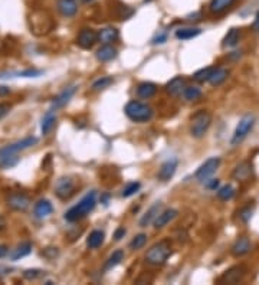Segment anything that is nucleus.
Segmentation results:
<instances>
[{"label": "nucleus", "instance_id": "obj_1", "mask_svg": "<svg viewBox=\"0 0 259 285\" xmlns=\"http://www.w3.org/2000/svg\"><path fill=\"white\" fill-rule=\"evenodd\" d=\"M95 204H97V192L92 190V192L87 193L81 199L80 203L75 204L74 207H71L70 210L65 213V219L68 222H72V224L78 222V221L84 219L87 215H90L94 210Z\"/></svg>", "mask_w": 259, "mask_h": 285}, {"label": "nucleus", "instance_id": "obj_2", "mask_svg": "<svg viewBox=\"0 0 259 285\" xmlns=\"http://www.w3.org/2000/svg\"><path fill=\"white\" fill-rule=\"evenodd\" d=\"M125 115L134 122H147L153 118V108L149 104L140 101H130L124 108Z\"/></svg>", "mask_w": 259, "mask_h": 285}, {"label": "nucleus", "instance_id": "obj_3", "mask_svg": "<svg viewBox=\"0 0 259 285\" xmlns=\"http://www.w3.org/2000/svg\"><path fill=\"white\" fill-rule=\"evenodd\" d=\"M171 256V245L169 241H160L154 244L146 254V261L150 265H163Z\"/></svg>", "mask_w": 259, "mask_h": 285}, {"label": "nucleus", "instance_id": "obj_4", "mask_svg": "<svg viewBox=\"0 0 259 285\" xmlns=\"http://www.w3.org/2000/svg\"><path fill=\"white\" fill-rule=\"evenodd\" d=\"M212 124V115L210 112L200 110L193 117H191V125H190V132L195 138H203L206 132L209 130Z\"/></svg>", "mask_w": 259, "mask_h": 285}, {"label": "nucleus", "instance_id": "obj_5", "mask_svg": "<svg viewBox=\"0 0 259 285\" xmlns=\"http://www.w3.org/2000/svg\"><path fill=\"white\" fill-rule=\"evenodd\" d=\"M30 29L36 36L48 35L53 29V21L46 12H35L30 16Z\"/></svg>", "mask_w": 259, "mask_h": 285}, {"label": "nucleus", "instance_id": "obj_6", "mask_svg": "<svg viewBox=\"0 0 259 285\" xmlns=\"http://www.w3.org/2000/svg\"><path fill=\"white\" fill-rule=\"evenodd\" d=\"M253 125H255V117H253L252 114L243 115L239 120V122H238L235 131H233V135H232V138H230V146H232V147L239 146L240 142L248 137V134L252 131Z\"/></svg>", "mask_w": 259, "mask_h": 285}, {"label": "nucleus", "instance_id": "obj_7", "mask_svg": "<svg viewBox=\"0 0 259 285\" xmlns=\"http://www.w3.org/2000/svg\"><path fill=\"white\" fill-rule=\"evenodd\" d=\"M77 192V182L72 177H60L55 184V194L60 200H70Z\"/></svg>", "mask_w": 259, "mask_h": 285}, {"label": "nucleus", "instance_id": "obj_8", "mask_svg": "<svg viewBox=\"0 0 259 285\" xmlns=\"http://www.w3.org/2000/svg\"><path fill=\"white\" fill-rule=\"evenodd\" d=\"M219 166H220L219 157H210V159H208V160H206V162L202 164L199 169L196 170V173H195L196 180L200 182V183H205L206 180H209L210 177L216 173V170L219 169Z\"/></svg>", "mask_w": 259, "mask_h": 285}, {"label": "nucleus", "instance_id": "obj_9", "mask_svg": "<svg viewBox=\"0 0 259 285\" xmlns=\"http://www.w3.org/2000/svg\"><path fill=\"white\" fill-rule=\"evenodd\" d=\"M246 272H248V269L243 264L235 265V266L229 268L225 274L220 276L219 282L220 284H238L245 278Z\"/></svg>", "mask_w": 259, "mask_h": 285}, {"label": "nucleus", "instance_id": "obj_10", "mask_svg": "<svg viewBox=\"0 0 259 285\" xmlns=\"http://www.w3.org/2000/svg\"><path fill=\"white\" fill-rule=\"evenodd\" d=\"M179 167V160L176 157H170L169 160H166L164 163L160 166L157 179L160 182H169L170 179H173V176L176 174V170Z\"/></svg>", "mask_w": 259, "mask_h": 285}, {"label": "nucleus", "instance_id": "obj_11", "mask_svg": "<svg viewBox=\"0 0 259 285\" xmlns=\"http://www.w3.org/2000/svg\"><path fill=\"white\" fill-rule=\"evenodd\" d=\"M8 206L16 212H25L30 206L29 196L23 193H12L8 197Z\"/></svg>", "mask_w": 259, "mask_h": 285}, {"label": "nucleus", "instance_id": "obj_12", "mask_svg": "<svg viewBox=\"0 0 259 285\" xmlns=\"http://www.w3.org/2000/svg\"><path fill=\"white\" fill-rule=\"evenodd\" d=\"M97 42H98V33L92 29H82L77 38V43L82 49H91Z\"/></svg>", "mask_w": 259, "mask_h": 285}, {"label": "nucleus", "instance_id": "obj_13", "mask_svg": "<svg viewBox=\"0 0 259 285\" xmlns=\"http://www.w3.org/2000/svg\"><path fill=\"white\" fill-rule=\"evenodd\" d=\"M252 173H253V166L250 162H242L239 163L232 172V179L236 180V182H246L252 177Z\"/></svg>", "mask_w": 259, "mask_h": 285}, {"label": "nucleus", "instance_id": "obj_14", "mask_svg": "<svg viewBox=\"0 0 259 285\" xmlns=\"http://www.w3.org/2000/svg\"><path fill=\"white\" fill-rule=\"evenodd\" d=\"M75 92H77V85H72V87L65 88L63 91L58 94V95L53 98V101H52V108H50V110L56 111V110H59L62 107H65V105L71 101V98L75 95Z\"/></svg>", "mask_w": 259, "mask_h": 285}, {"label": "nucleus", "instance_id": "obj_15", "mask_svg": "<svg viewBox=\"0 0 259 285\" xmlns=\"http://www.w3.org/2000/svg\"><path fill=\"white\" fill-rule=\"evenodd\" d=\"M20 162V157L18 153H10L5 147L0 149V170H8L15 166H18Z\"/></svg>", "mask_w": 259, "mask_h": 285}, {"label": "nucleus", "instance_id": "obj_16", "mask_svg": "<svg viewBox=\"0 0 259 285\" xmlns=\"http://www.w3.org/2000/svg\"><path fill=\"white\" fill-rule=\"evenodd\" d=\"M56 9L63 18H74L78 13L77 0H56Z\"/></svg>", "mask_w": 259, "mask_h": 285}, {"label": "nucleus", "instance_id": "obj_17", "mask_svg": "<svg viewBox=\"0 0 259 285\" xmlns=\"http://www.w3.org/2000/svg\"><path fill=\"white\" fill-rule=\"evenodd\" d=\"M36 144H38V138L32 135V137H25L23 140H19V141L9 144V146H5V149L10 153H20V152L28 150L30 147L36 146Z\"/></svg>", "mask_w": 259, "mask_h": 285}, {"label": "nucleus", "instance_id": "obj_18", "mask_svg": "<svg viewBox=\"0 0 259 285\" xmlns=\"http://www.w3.org/2000/svg\"><path fill=\"white\" fill-rule=\"evenodd\" d=\"M249 251L250 241L248 236H240V238H238V239L235 241V244L232 245V248H230V254L233 255V256H236V258L246 255Z\"/></svg>", "mask_w": 259, "mask_h": 285}, {"label": "nucleus", "instance_id": "obj_19", "mask_svg": "<svg viewBox=\"0 0 259 285\" xmlns=\"http://www.w3.org/2000/svg\"><path fill=\"white\" fill-rule=\"evenodd\" d=\"M236 2L238 0H210L209 12L212 15H223L229 11Z\"/></svg>", "mask_w": 259, "mask_h": 285}, {"label": "nucleus", "instance_id": "obj_20", "mask_svg": "<svg viewBox=\"0 0 259 285\" xmlns=\"http://www.w3.org/2000/svg\"><path fill=\"white\" fill-rule=\"evenodd\" d=\"M177 215H179V212L176 209H166V210L160 212L159 216L156 218V221L153 222V225H154L156 229H161V228L167 226L171 221H174Z\"/></svg>", "mask_w": 259, "mask_h": 285}, {"label": "nucleus", "instance_id": "obj_21", "mask_svg": "<svg viewBox=\"0 0 259 285\" xmlns=\"http://www.w3.org/2000/svg\"><path fill=\"white\" fill-rule=\"evenodd\" d=\"M184 88H186V81H184V78L183 77H174L171 81L167 82V85H166V92L171 95V97H179L183 94L184 91Z\"/></svg>", "mask_w": 259, "mask_h": 285}, {"label": "nucleus", "instance_id": "obj_22", "mask_svg": "<svg viewBox=\"0 0 259 285\" xmlns=\"http://www.w3.org/2000/svg\"><path fill=\"white\" fill-rule=\"evenodd\" d=\"M160 209H161V203H160V202L153 204L149 210L146 212V215H143V218L140 219V226H141V228H147V226L153 224V222L156 221V218L159 216Z\"/></svg>", "mask_w": 259, "mask_h": 285}, {"label": "nucleus", "instance_id": "obj_23", "mask_svg": "<svg viewBox=\"0 0 259 285\" xmlns=\"http://www.w3.org/2000/svg\"><path fill=\"white\" fill-rule=\"evenodd\" d=\"M98 33V42L102 45H111L112 42H115L118 39V31L115 28H104L101 29Z\"/></svg>", "mask_w": 259, "mask_h": 285}, {"label": "nucleus", "instance_id": "obj_24", "mask_svg": "<svg viewBox=\"0 0 259 285\" xmlns=\"http://www.w3.org/2000/svg\"><path fill=\"white\" fill-rule=\"evenodd\" d=\"M56 114L53 110H49L43 115L42 118V125H40V130H42V134L43 135H49V132L55 128V124H56Z\"/></svg>", "mask_w": 259, "mask_h": 285}, {"label": "nucleus", "instance_id": "obj_25", "mask_svg": "<svg viewBox=\"0 0 259 285\" xmlns=\"http://www.w3.org/2000/svg\"><path fill=\"white\" fill-rule=\"evenodd\" d=\"M228 77H229V69H226V68H222V66H215V69L212 72V75H210L209 78V82L210 85H213V87H219L222 85L223 82L228 80Z\"/></svg>", "mask_w": 259, "mask_h": 285}, {"label": "nucleus", "instance_id": "obj_26", "mask_svg": "<svg viewBox=\"0 0 259 285\" xmlns=\"http://www.w3.org/2000/svg\"><path fill=\"white\" fill-rule=\"evenodd\" d=\"M33 212H35V216H36V218L43 219V218H48L49 215H52V212H53V206H52V203H50L49 200H46V199H40L39 202L35 204Z\"/></svg>", "mask_w": 259, "mask_h": 285}, {"label": "nucleus", "instance_id": "obj_27", "mask_svg": "<svg viewBox=\"0 0 259 285\" xmlns=\"http://www.w3.org/2000/svg\"><path fill=\"white\" fill-rule=\"evenodd\" d=\"M118 55L117 49L111 45H102L100 49L97 51V59L101 62H110L115 59Z\"/></svg>", "mask_w": 259, "mask_h": 285}, {"label": "nucleus", "instance_id": "obj_28", "mask_svg": "<svg viewBox=\"0 0 259 285\" xmlns=\"http://www.w3.org/2000/svg\"><path fill=\"white\" fill-rule=\"evenodd\" d=\"M157 92V85L153 82H141L137 87V95L143 100H149L151 97H154Z\"/></svg>", "mask_w": 259, "mask_h": 285}, {"label": "nucleus", "instance_id": "obj_29", "mask_svg": "<svg viewBox=\"0 0 259 285\" xmlns=\"http://www.w3.org/2000/svg\"><path fill=\"white\" fill-rule=\"evenodd\" d=\"M240 41V29L238 28H232L228 31V33L225 35L223 41H222V46L223 48H233L236 46Z\"/></svg>", "mask_w": 259, "mask_h": 285}, {"label": "nucleus", "instance_id": "obj_30", "mask_svg": "<svg viewBox=\"0 0 259 285\" xmlns=\"http://www.w3.org/2000/svg\"><path fill=\"white\" fill-rule=\"evenodd\" d=\"M200 33H202V29L199 28H180L176 31V38L181 41H187V39H193L199 36Z\"/></svg>", "mask_w": 259, "mask_h": 285}, {"label": "nucleus", "instance_id": "obj_31", "mask_svg": "<svg viewBox=\"0 0 259 285\" xmlns=\"http://www.w3.org/2000/svg\"><path fill=\"white\" fill-rule=\"evenodd\" d=\"M32 252V244L30 242H22L18 245V248L13 251V254L10 255V259L12 261H19L20 258H25Z\"/></svg>", "mask_w": 259, "mask_h": 285}, {"label": "nucleus", "instance_id": "obj_32", "mask_svg": "<svg viewBox=\"0 0 259 285\" xmlns=\"http://www.w3.org/2000/svg\"><path fill=\"white\" fill-rule=\"evenodd\" d=\"M104 232L102 231H92L88 236V239H87V245H88V248L91 249H97V248H100L102 242H104Z\"/></svg>", "mask_w": 259, "mask_h": 285}, {"label": "nucleus", "instance_id": "obj_33", "mask_svg": "<svg viewBox=\"0 0 259 285\" xmlns=\"http://www.w3.org/2000/svg\"><path fill=\"white\" fill-rule=\"evenodd\" d=\"M121 261H124V252H122L121 249H118V251L112 252V255L107 259V262L104 265V269H105V271L112 269V268H115L117 265H120Z\"/></svg>", "mask_w": 259, "mask_h": 285}, {"label": "nucleus", "instance_id": "obj_34", "mask_svg": "<svg viewBox=\"0 0 259 285\" xmlns=\"http://www.w3.org/2000/svg\"><path fill=\"white\" fill-rule=\"evenodd\" d=\"M235 196V187L232 184H225L220 189H218V197L222 202H228Z\"/></svg>", "mask_w": 259, "mask_h": 285}, {"label": "nucleus", "instance_id": "obj_35", "mask_svg": "<svg viewBox=\"0 0 259 285\" xmlns=\"http://www.w3.org/2000/svg\"><path fill=\"white\" fill-rule=\"evenodd\" d=\"M215 69V66H208V68H202L199 71L196 72L195 75H193V80L196 82H199V84H203V82H209V78L210 75H212V72Z\"/></svg>", "mask_w": 259, "mask_h": 285}, {"label": "nucleus", "instance_id": "obj_36", "mask_svg": "<svg viewBox=\"0 0 259 285\" xmlns=\"http://www.w3.org/2000/svg\"><path fill=\"white\" fill-rule=\"evenodd\" d=\"M183 97H184V100L186 101H196V100H199L200 97H202V91H200V88L198 87H186L184 88V91H183Z\"/></svg>", "mask_w": 259, "mask_h": 285}, {"label": "nucleus", "instance_id": "obj_37", "mask_svg": "<svg viewBox=\"0 0 259 285\" xmlns=\"http://www.w3.org/2000/svg\"><path fill=\"white\" fill-rule=\"evenodd\" d=\"M111 84H114V80L111 77H102V78L97 80V81L92 84V90L94 91H102V90L108 88Z\"/></svg>", "mask_w": 259, "mask_h": 285}, {"label": "nucleus", "instance_id": "obj_38", "mask_svg": "<svg viewBox=\"0 0 259 285\" xmlns=\"http://www.w3.org/2000/svg\"><path fill=\"white\" fill-rule=\"evenodd\" d=\"M147 242V235L144 234H140L137 235L131 242H130V249H133V251H139L141 249L144 245Z\"/></svg>", "mask_w": 259, "mask_h": 285}, {"label": "nucleus", "instance_id": "obj_39", "mask_svg": "<svg viewBox=\"0 0 259 285\" xmlns=\"http://www.w3.org/2000/svg\"><path fill=\"white\" fill-rule=\"evenodd\" d=\"M140 187H141V183H139V182H131V183H128L122 189L121 196H122V197H131L133 194H136L139 192Z\"/></svg>", "mask_w": 259, "mask_h": 285}, {"label": "nucleus", "instance_id": "obj_40", "mask_svg": "<svg viewBox=\"0 0 259 285\" xmlns=\"http://www.w3.org/2000/svg\"><path fill=\"white\" fill-rule=\"evenodd\" d=\"M252 213H253V207H250L249 204L248 206H245V207H242L239 212V219L243 222V224H246V222H249L250 218H252Z\"/></svg>", "mask_w": 259, "mask_h": 285}, {"label": "nucleus", "instance_id": "obj_41", "mask_svg": "<svg viewBox=\"0 0 259 285\" xmlns=\"http://www.w3.org/2000/svg\"><path fill=\"white\" fill-rule=\"evenodd\" d=\"M42 275H45V272L40 271V269H26V271L23 272V276H25L26 279H29V281H32V279H38Z\"/></svg>", "mask_w": 259, "mask_h": 285}, {"label": "nucleus", "instance_id": "obj_42", "mask_svg": "<svg viewBox=\"0 0 259 285\" xmlns=\"http://www.w3.org/2000/svg\"><path fill=\"white\" fill-rule=\"evenodd\" d=\"M166 41H167V32H159V33L154 36L153 43H154V45H157V43H164Z\"/></svg>", "mask_w": 259, "mask_h": 285}, {"label": "nucleus", "instance_id": "obj_43", "mask_svg": "<svg viewBox=\"0 0 259 285\" xmlns=\"http://www.w3.org/2000/svg\"><path fill=\"white\" fill-rule=\"evenodd\" d=\"M219 180L218 179H209V180H206L205 182V186H206V189H209V190H216L218 187H219Z\"/></svg>", "mask_w": 259, "mask_h": 285}, {"label": "nucleus", "instance_id": "obj_44", "mask_svg": "<svg viewBox=\"0 0 259 285\" xmlns=\"http://www.w3.org/2000/svg\"><path fill=\"white\" fill-rule=\"evenodd\" d=\"M127 234V231H125V228L124 226H120V228H117V231H115V234H114V239L115 241H121L124 236Z\"/></svg>", "mask_w": 259, "mask_h": 285}, {"label": "nucleus", "instance_id": "obj_45", "mask_svg": "<svg viewBox=\"0 0 259 285\" xmlns=\"http://www.w3.org/2000/svg\"><path fill=\"white\" fill-rule=\"evenodd\" d=\"M10 111V105L8 104H0V120L3 118V117H6Z\"/></svg>", "mask_w": 259, "mask_h": 285}, {"label": "nucleus", "instance_id": "obj_46", "mask_svg": "<svg viewBox=\"0 0 259 285\" xmlns=\"http://www.w3.org/2000/svg\"><path fill=\"white\" fill-rule=\"evenodd\" d=\"M8 252H9V248L6 245H0V259L5 258L8 255Z\"/></svg>", "mask_w": 259, "mask_h": 285}, {"label": "nucleus", "instance_id": "obj_47", "mask_svg": "<svg viewBox=\"0 0 259 285\" xmlns=\"http://www.w3.org/2000/svg\"><path fill=\"white\" fill-rule=\"evenodd\" d=\"M252 28H253V31L255 32H259V11L256 12V15H255V21H253Z\"/></svg>", "mask_w": 259, "mask_h": 285}, {"label": "nucleus", "instance_id": "obj_48", "mask_svg": "<svg viewBox=\"0 0 259 285\" xmlns=\"http://www.w3.org/2000/svg\"><path fill=\"white\" fill-rule=\"evenodd\" d=\"M6 226H8V222H6V219L0 215V232L2 231H5L6 229Z\"/></svg>", "mask_w": 259, "mask_h": 285}, {"label": "nucleus", "instance_id": "obj_49", "mask_svg": "<svg viewBox=\"0 0 259 285\" xmlns=\"http://www.w3.org/2000/svg\"><path fill=\"white\" fill-rule=\"evenodd\" d=\"M8 94H10V90L8 87H0V97H5Z\"/></svg>", "mask_w": 259, "mask_h": 285}, {"label": "nucleus", "instance_id": "obj_50", "mask_svg": "<svg viewBox=\"0 0 259 285\" xmlns=\"http://www.w3.org/2000/svg\"><path fill=\"white\" fill-rule=\"evenodd\" d=\"M81 2H82V3H92L94 0H81Z\"/></svg>", "mask_w": 259, "mask_h": 285}]
</instances>
